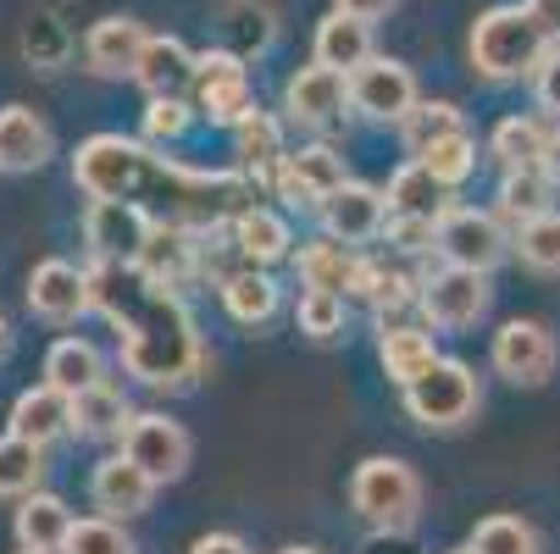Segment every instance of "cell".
Instances as JSON below:
<instances>
[{
  "instance_id": "cell-1",
  "label": "cell",
  "mask_w": 560,
  "mask_h": 554,
  "mask_svg": "<svg viewBox=\"0 0 560 554\" xmlns=\"http://www.w3.org/2000/svg\"><path fill=\"white\" fill-rule=\"evenodd\" d=\"M72 178L90 200H139L155 222H178V227H217L222 216L256 205V178L173 167L167 155H155L150 144L122 133H95L78 144Z\"/></svg>"
},
{
  "instance_id": "cell-2",
  "label": "cell",
  "mask_w": 560,
  "mask_h": 554,
  "mask_svg": "<svg viewBox=\"0 0 560 554\" xmlns=\"http://www.w3.org/2000/svg\"><path fill=\"white\" fill-rule=\"evenodd\" d=\"M90 299L122 328V366L150 388H189L206 372V344L189 305L128 261L90 267Z\"/></svg>"
},
{
  "instance_id": "cell-3",
  "label": "cell",
  "mask_w": 560,
  "mask_h": 554,
  "mask_svg": "<svg viewBox=\"0 0 560 554\" xmlns=\"http://www.w3.org/2000/svg\"><path fill=\"white\" fill-rule=\"evenodd\" d=\"M555 50V39L544 34V23L533 17V7H489L471 23V67L489 84H522L538 78L544 56Z\"/></svg>"
},
{
  "instance_id": "cell-4",
  "label": "cell",
  "mask_w": 560,
  "mask_h": 554,
  "mask_svg": "<svg viewBox=\"0 0 560 554\" xmlns=\"http://www.w3.org/2000/svg\"><path fill=\"white\" fill-rule=\"evenodd\" d=\"M350 505L377 532H411L417 516H422V478L406 460L372 455V460L355 465V478H350Z\"/></svg>"
},
{
  "instance_id": "cell-5",
  "label": "cell",
  "mask_w": 560,
  "mask_h": 554,
  "mask_svg": "<svg viewBox=\"0 0 560 554\" xmlns=\"http://www.w3.org/2000/svg\"><path fill=\"white\" fill-rule=\"evenodd\" d=\"M477 405H483L477 372H471L466 361H444V355H439V366H433L428 377H417V382L406 388V411H411L422 427H460Z\"/></svg>"
},
{
  "instance_id": "cell-6",
  "label": "cell",
  "mask_w": 560,
  "mask_h": 554,
  "mask_svg": "<svg viewBox=\"0 0 560 554\" xmlns=\"http://www.w3.org/2000/svg\"><path fill=\"white\" fill-rule=\"evenodd\" d=\"M433 250L444 256V267H471V272H489V267H500V261H505L511 239H505L500 216H489V211H471V205H450V211L439 216V245H433Z\"/></svg>"
},
{
  "instance_id": "cell-7",
  "label": "cell",
  "mask_w": 560,
  "mask_h": 554,
  "mask_svg": "<svg viewBox=\"0 0 560 554\" xmlns=\"http://www.w3.org/2000/svg\"><path fill=\"white\" fill-rule=\"evenodd\" d=\"M195 106L222 122V128H238L250 111H256V90H250V72L233 50H206L195 56Z\"/></svg>"
},
{
  "instance_id": "cell-8",
  "label": "cell",
  "mask_w": 560,
  "mask_h": 554,
  "mask_svg": "<svg viewBox=\"0 0 560 554\" xmlns=\"http://www.w3.org/2000/svg\"><path fill=\"white\" fill-rule=\"evenodd\" d=\"M350 106L366 122H406L417 111V78L406 61L394 56H372L366 67L350 72Z\"/></svg>"
},
{
  "instance_id": "cell-9",
  "label": "cell",
  "mask_w": 560,
  "mask_h": 554,
  "mask_svg": "<svg viewBox=\"0 0 560 554\" xmlns=\"http://www.w3.org/2000/svg\"><path fill=\"white\" fill-rule=\"evenodd\" d=\"M150 233H155V216L139 200H90V211H84V239L95 245L101 261L139 267Z\"/></svg>"
},
{
  "instance_id": "cell-10",
  "label": "cell",
  "mask_w": 560,
  "mask_h": 554,
  "mask_svg": "<svg viewBox=\"0 0 560 554\" xmlns=\"http://www.w3.org/2000/svg\"><path fill=\"white\" fill-rule=\"evenodd\" d=\"M422 316L433 328H471L483 322L489 310V272H471V267H439L428 283H422Z\"/></svg>"
},
{
  "instance_id": "cell-11",
  "label": "cell",
  "mask_w": 560,
  "mask_h": 554,
  "mask_svg": "<svg viewBox=\"0 0 560 554\" xmlns=\"http://www.w3.org/2000/svg\"><path fill=\"white\" fill-rule=\"evenodd\" d=\"M122 455L133 465H144L155 483H178L184 471H189V433L173 416H162V411H144L122 433Z\"/></svg>"
},
{
  "instance_id": "cell-12",
  "label": "cell",
  "mask_w": 560,
  "mask_h": 554,
  "mask_svg": "<svg viewBox=\"0 0 560 554\" xmlns=\"http://www.w3.org/2000/svg\"><path fill=\"white\" fill-rule=\"evenodd\" d=\"M494 372L516 388H538L549 382L555 372V333L544 322H527V316H516V322H505L494 333Z\"/></svg>"
},
{
  "instance_id": "cell-13",
  "label": "cell",
  "mask_w": 560,
  "mask_h": 554,
  "mask_svg": "<svg viewBox=\"0 0 560 554\" xmlns=\"http://www.w3.org/2000/svg\"><path fill=\"white\" fill-rule=\"evenodd\" d=\"M345 106H350V72H334L323 61L300 67L283 84V111L305 128H328L334 117H345Z\"/></svg>"
},
{
  "instance_id": "cell-14",
  "label": "cell",
  "mask_w": 560,
  "mask_h": 554,
  "mask_svg": "<svg viewBox=\"0 0 560 554\" xmlns=\"http://www.w3.org/2000/svg\"><path fill=\"white\" fill-rule=\"evenodd\" d=\"M28 310L45 322H78L84 310H95L90 272H78L72 261H39L28 272Z\"/></svg>"
},
{
  "instance_id": "cell-15",
  "label": "cell",
  "mask_w": 560,
  "mask_h": 554,
  "mask_svg": "<svg viewBox=\"0 0 560 554\" xmlns=\"http://www.w3.org/2000/svg\"><path fill=\"white\" fill-rule=\"evenodd\" d=\"M133 78L150 101H189L195 95V50L173 34H150Z\"/></svg>"
},
{
  "instance_id": "cell-16",
  "label": "cell",
  "mask_w": 560,
  "mask_h": 554,
  "mask_svg": "<svg viewBox=\"0 0 560 554\" xmlns=\"http://www.w3.org/2000/svg\"><path fill=\"white\" fill-rule=\"evenodd\" d=\"M323 227H328V239H339V245L383 239V227H388V195H377L366 184H345L339 195L323 200Z\"/></svg>"
},
{
  "instance_id": "cell-17",
  "label": "cell",
  "mask_w": 560,
  "mask_h": 554,
  "mask_svg": "<svg viewBox=\"0 0 560 554\" xmlns=\"http://www.w3.org/2000/svg\"><path fill=\"white\" fill-rule=\"evenodd\" d=\"M155 483L144 465H133L128 455H106L101 465H95V478H90V494H95V505L112 516V521H128V516H144L150 510V499H155Z\"/></svg>"
},
{
  "instance_id": "cell-18",
  "label": "cell",
  "mask_w": 560,
  "mask_h": 554,
  "mask_svg": "<svg viewBox=\"0 0 560 554\" xmlns=\"http://www.w3.org/2000/svg\"><path fill=\"white\" fill-rule=\"evenodd\" d=\"M200 267V227H178V222H155L150 245L139 256V272L162 288H178L189 272Z\"/></svg>"
},
{
  "instance_id": "cell-19",
  "label": "cell",
  "mask_w": 560,
  "mask_h": 554,
  "mask_svg": "<svg viewBox=\"0 0 560 554\" xmlns=\"http://www.w3.org/2000/svg\"><path fill=\"white\" fill-rule=\"evenodd\" d=\"M144 45H150L144 23H133V17H101L90 28V39H84V61H90V72L117 78V72H133L139 67Z\"/></svg>"
},
{
  "instance_id": "cell-20",
  "label": "cell",
  "mask_w": 560,
  "mask_h": 554,
  "mask_svg": "<svg viewBox=\"0 0 560 554\" xmlns=\"http://www.w3.org/2000/svg\"><path fill=\"white\" fill-rule=\"evenodd\" d=\"M50 162V128L39 111L28 106H7L0 111V167L7 173H34Z\"/></svg>"
},
{
  "instance_id": "cell-21",
  "label": "cell",
  "mask_w": 560,
  "mask_h": 554,
  "mask_svg": "<svg viewBox=\"0 0 560 554\" xmlns=\"http://www.w3.org/2000/svg\"><path fill=\"white\" fill-rule=\"evenodd\" d=\"M316 61L334 67V72H355L372 61V23L366 17H350V12H328L323 23H316Z\"/></svg>"
},
{
  "instance_id": "cell-22",
  "label": "cell",
  "mask_w": 560,
  "mask_h": 554,
  "mask_svg": "<svg viewBox=\"0 0 560 554\" xmlns=\"http://www.w3.org/2000/svg\"><path fill=\"white\" fill-rule=\"evenodd\" d=\"M12 433L18 438H28V444H56L61 433H72V400L61 388H50V382H39V388H28L23 400L12 405Z\"/></svg>"
},
{
  "instance_id": "cell-23",
  "label": "cell",
  "mask_w": 560,
  "mask_h": 554,
  "mask_svg": "<svg viewBox=\"0 0 560 554\" xmlns=\"http://www.w3.org/2000/svg\"><path fill=\"white\" fill-rule=\"evenodd\" d=\"M377 361H383L388 382L411 388L417 377H428V372L439 366V350H433V339H428L422 328L394 322V328H383V339H377Z\"/></svg>"
},
{
  "instance_id": "cell-24",
  "label": "cell",
  "mask_w": 560,
  "mask_h": 554,
  "mask_svg": "<svg viewBox=\"0 0 560 554\" xmlns=\"http://www.w3.org/2000/svg\"><path fill=\"white\" fill-rule=\"evenodd\" d=\"M233 245H238V256H245L250 267H278L289 256V245H294V233H289V222L278 211L250 205V211L233 216Z\"/></svg>"
},
{
  "instance_id": "cell-25",
  "label": "cell",
  "mask_w": 560,
  "mask_h": 554,
  "mask_svg": "<svg viewBox=\"0 0 560 554\" xmlns=\"http://www.w3.org/2000/svg\"><path fill=\"white\" fill-rule=\"evenodd\" d=\"M278 299H283V294H278V283H272L267 267H238V272L222 278V305H228L233 322H245V328L272 322V316H278Z\"/></svg>"
},
{
  "instance_id": "cell-26",
  "label": "cell",
  "mask_w": 560,
  "mask_h": 554,
  "mask_svg": "<svg viewBox=\"0 0 560 554\" xmlns=\"http://www.w3.org/2000/svg\"><path fill=\"white\" fill-rule=\"evenodd\" d=\"M45 382L61 388L67 400H78L84 388L106 382V361H101V350L90 339H56L50 355H45Z\"/></svg>"
},
{
  "instance_id": "cell-27",
  "label": "cell",
  "mask_w": 560,
  "mask_h": 554,
  "mask_svg": "<svg viewBox=\"0 0 560 554\" xmlns=\"http://www.w3.org/2000/svg\"><path fill=\"white\" fill-rule=\"evenodd\" d=\"M18 543L34 549V554H61L67 549V532H72V510L56 499V494H28L18 505Z\"/></svg>"
},
{
  "instance_id": "cell-28",
  "label": "cell",
  "mask_w": 560,
  "mask_h": 554,
  "mask_svg": "<svg viewBox=\"0 0 560 554\" xmlns=\"http://www.w3.org/2000/svg\"><path fill=\"white\" fill-rule=\"evenodd\" d=\"M450 205H444V184L422 167V162H406L394 178H388V216H411V222H439Z\"/></svg>"
},
{
  "instance_id": "cell-29",
  "label": "cell",
  "mask_w": 560,
  "mask_h": 554,
  "mask_svg": "<svg viewBox=\"0 0 560 554\" xmlns=\"http://www.w3.org/2000/svg\"><path fill=\"white\" fill-rule=\"evenodd\" d=\"M128 427H133V411L122 400V388H112V382H95V388H84L72 400V433H84V438H122Z\"/></svg>"
},
{
  "instance_id": "cell-30",
  "label": "cell",
  "mask_w": 560,
  "mask_h": 554,
  "mask_svg": "<svg viewBox=\"0 0 560 554\" xmlns=\"http://www.w3.org/2000/svg\"><path fill=\"white\" fill-rule=\"evenodd\" d=\"M361 278V256H350V245L339 239H316L300 250V283L305 288H328V294H355Z\"/></svg>"
},
{
  "instance_id": "cell-31",
  "label": "cell",
  "mask_w": 560,
  "mask_h": 554,
  "mask_svg": "<svg viewBox=\"0 0 560 554\" xmlns=\"http://www.w3.org/2000/svg\"><path fill=\"white\" fill-rule=\"evenodd\" d=\"M233 150H238V162L250 167V178H256V184H261L272 167H283V162H289V150H283V128H278V117H272V111H261V106L233 128Z\"/></svg>"
},
{
  "instance_id": "cell-32",
  "label": "cell",
  "mask_w": 560,
  "mask_h": 554,
  "mask_svg": "<svg viewBox=\"0 0 560 554\" xmlns=\"http://www.w3.org/2000/svg\"><path fill=\"white\" fill-rule=\"evenodd\" d=\"M494 162L505 173H527V167H544V150H549V128L538 117H505L489 139Z\"/></svg>"
},
{
  "instance_id": "cell-33",
  "label": "cell",
  "mask_w": 560,
  "mask_h": 554,
  "mask_svg": "<svg viewBox=\"0 0 560 554\" xmlns=\"http://www.w3.org/2000/svg\"><path fill=\"white\" fill-rule=\"evenodd\" d=\"M45 483V449L7 433L0 438V499H28Z\"/></svg>"
},
{
  "instance_id": "cell-34",
  "label": "cell",
  "mask_w": 560,
  "mask_h": 554,
  "mask_svg": "<svg viewBox=\"0 0 560 554\" xmlns=\"http://www.w3.org/2000/svg\"><path fill=\"white\" fill-rule=\"evenodd\" d=\"M222 34H228V50L245 61V56H261L272 45L278 23H272L267 7H256V0H228L222 7Z\"/></svg>"
},
{
  "instance_id": "cell-35",
  "label": "cell",
  "mask_w": 560,
  "mask_h": 554,
  "mask_svg": "<svg viewBox=\"0 0 560 554\" xmlns=\"http://www.w3.org/2000/svg\"><path fill=\"white\" fill-rule=\"evenodd\" d=\"M549 200H555V184L544 167H527V173H505L500 184V216H511L516 227L549 216Z\"/></svg>"
},
{
  "instance_id": "cell-36",
  "label": "cell",
  "mask_w": 560,
  "mask_h": 554,
  "mask_svg": "<svg viewBox=\"0 0 560 554\" xmlns=\"http://www.w3.org/2000/svg\"><path fill=\"white\" fill-rule=\"evenodd\" d=\"M417 162L444 184V189H460L471 173H477V139L460 128V133H450V139H439V144H428L422 155H417Z\"/></svg>"
},
{
  "instance_id": "cell-37",
  "label": "cell",
  "mask_w": 560,
  "mask_h": 554,
  "mask_svg": "<svg viewBox=\"0 0 560 554\" xmlns=\"http://www.w3.org/2000/svg\"><path fill=\"white\" fill-rule=\"evenodd\" d=\"M289 167H294V178L316 195V200H328V195H339L350 178H345V162L328 150V144H305V150H289Z\"/></svg>"
},
{
  "instance_id": "cell-38",
  "label": "cell",
  "mask_w": 560,
  "mask_h": 554,
  "mask_svg": "<svg viewBox=\"0 0 560 554\" xmlns=\"http://www.w3.org/2000/svg\"><path fill=\"white\" fill-rule=\"evenodd\" d=\"M466 122H460V111L450 106V101H417V111L399 122V133H406V150L411 155H422L428 144H439V139H450V133H460Z\"/></svg>"
},
{
  "instance_id": "cell-39",
  "label": "cell",
  "mask_w": 560,
  "mask_h": 554,
  "mask_svg": "<svg viewBox=\"0 0 560 554\" xmlns=\"http://www.w3.org/2000/svg\"><path fill=\"white\" fill-rule=\"evenodd\" d=\"M471 554H544V549H538V532L522 516H489L471 532Z\"/></svg>"
},
{
  "instance_id": "cell-40",
  "label": "cell",
  "mask_w": 560,
  "mask_h": 554,
  "mask_svg": "<svg viewBox=\"0 0 560 554\" xmlns=\"http://www.w3.org/2000/svg\"><path fill=\"white\" fill-rule=\"evenodd\" d=\"M23 56H28L39 72H56V67H67V56H72V34H67L50 12H34V17L23 23Z\"/></svg>"
},
{
  "instance_id": "cell-41",
  "label": "cell",
  "mask_w": 560,
  "mask_h": 554,
  "mask_svg": "<svg viewBox=\"0 0 560 554\" xmlns=\"http://www.w3.org/2000/svg\"><path fill=\"white\" fill-rule=\"evenodd\" d=\"M294 322H300V333H305V339H316V344L339 339V333H345V294L305 288V294H300V305H294Z\"/></svg>"
},
{
  "instance_id": "cell-42",
  "label": "cell",
  "mask_w": 560,
  "mask_h": 554,
  "mask_svg": "<svg viewBox=\"0 0 560 554\" xmlns=\"http://www.w3.org/2000/svg\"><path fill=\"white\" fill-rule=\"evenodd\" d=\"M516 250H522V261L533 272H560V211L516 227Z\"/></svg>"
},
{
  "instance_id": "cell-43",
  "label": "cell",
  "mask_w": 560,
  "mask_h": 554,
  "mask_svg": "<svg viewBox=\"0 0 560 554\" xmlns=\"http://www.w3.org/2000/svg\"><path fill=\"white\" fill-rule=\"evenodd\" d=\"M61 554H133V538L112 516H90V521H72Z\"/></svg>"
},
{
  "instance_id": "cell-44",
  "label": "cell",
  "mask_w": 560,
  "mask_h": 554,
  "mask_svg": "<svg viewBox=\"0 0 560 554\" xmlns=\"http://www.w3.org/2000/svg\"><path fill=\"white\" fill-rule=\"evenodd\" d=\"M189 128H195L189 101H150V106H144V139H155V144H173V139H184Z\"/></svg>"
},
{
  "instance_id": "cell-45",
  "label": "cell",
  "mask_w": 560,
  "mask_h": 554,
  "mask_svg": "<svg viewBox=\"0 0 560 554\" xmlns=\"http://www.w3.org/2000/svg\"><path fill=\"white\" fill-rule=\"evenodd\" d=\"M533 90H538V106L560 117V45L544 56V67H538V78H533Z\"/></svg>"
},
{
  "instance_id": "cell-46",
  "label": "cell",
  "mask_w": 560,
  "mask_h": 554,
  "mask_svg": "<svg viewBox=\"0 0 560 554\" xmlns=\"http://www.w3.org/2000/svg\"><path fill=\"white\" fill-rule=\"evenodd\" d=\"M189 554H250V549H245V538H233V532H206Z\"/></svg>"
},
{
  "instance_id": "cell-47",
  "label": "cell",
  "mask_w": 560,
  "mask_h": 554,
  "mask_svg": "<svg viewBox=\"0 0 560 554\" xmlns=\"http://www.w3.org/2000/svg\"><path fill=\"white\" fill-rule=\"evenodd\" d=\"M334 7L350 12V17H366V23H372V17H388V12H394V0H334Z\"/></svg>"
},
{
  "instance_id": "cell-48",
  "label": "cell",
  "mask_w": 560,
  "mask_h": 554,
  "mask_svg": "<svg viewBox=\"0 0 560 554\" xmlns=\"http://www.w3.org/2000/svg\"><path fill=\"white\" fill-rule=\"evenodd\" d=\"M527 7H533V17L544 23V34L560 45V0H527Z\"/></svg>"
},
{
  "instance_id": "cell-49",
  "label": "cell",
  "mask_w": 560,
  "mask_h": 554,
  "mask_svg": "<svg viewBox=\"0 0 560 554\" xmlns=\"http://www.w3.org/2000/svg\"><path fill=\"white\" fill-rule=\"evenodd\" d=\"M544 173H549V184L560 189V128H549V150H544Z\"/></svg>"
},
{
  "instance_id": "cell-50",
  "label": "cell",
  "mask_w": 560,
  "mask_h": 554,
  "mask_svg": "<svg viewBox=\"0 0 560 554\" xmlns=\"http://www.w3.org/2000/svg\"><path fill=\"white\" fill-rule=\"evenodd\" d=\"M0 350H7V316H0Z\"/></svg>"
},
{
  "instance_id": "cell-51",
  "label": "cell",
  "mask_w": 560,
  "mask_h": 554,
  "mask_svg": "<svg viewBox=\"0 0 560 554\" xmlns=\"http://www.w3.org/2000/svg\"><path fill=\"white\" fill-rule=\"evenodd\" d=\"M283 554H316V549H283Z\"/></svg>"
},
{
  "instance_id": "cell-52",
  "label": "cell",
  "mask_w": 560,
  "mask_h": 554,
  "mask_svg": "<svg viewBox=\"0 0 560 554\" xmlns=\"http://www.w3.org/2000/svg\"><path fill=\"white\" fill-rule=\"evenodd\" d=\"M450 554H471V543H466V549H450Z\"/></svg>"
},
{
  "instance_id": "cell-53",
  "label": "cell",
  "mask_w": 560,
  "mask_h": 554,
  "mask_svg": "<svg viewBox=\"0 0 560 554\" xmlns=\"http://www.w3.org/2000/svg\"><path fill=\"white\" fill-rule=\"evenodd\" d=\"M23 554H34V549H23Z\"/></svg>"
}]
</instances>
